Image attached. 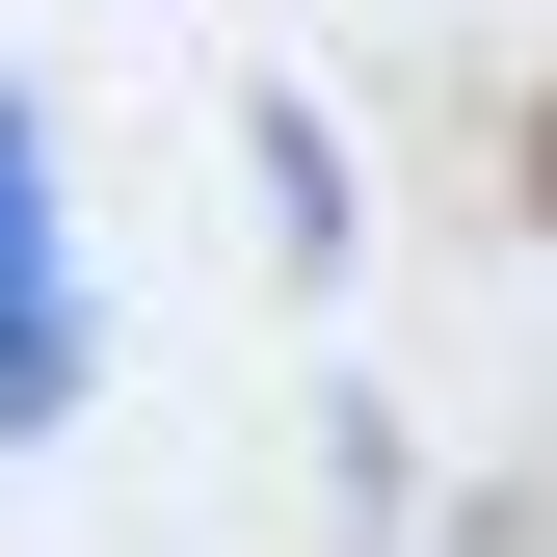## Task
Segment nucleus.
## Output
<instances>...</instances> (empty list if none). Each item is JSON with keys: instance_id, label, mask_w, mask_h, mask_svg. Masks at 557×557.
<instances>
[{"instance_id": "nucleus-3", "label": "nucleus", "mask_w": 557, "mask_h": 557, "mask_svg": "<svg viewBox=\"0 0 557 557\" xmlns=\"http://www.w3.org/2000/svg\"><path fill=\"white\" fill-rule=\"evenodd\" d=\"M531 186H557V133H531Z\"/></svg>"}, {"instance_id": "nucleus-2", "label": "nucleus", "mask_w": 557, "mask_h": 557, "mask_svg": "<svg viewBox=\"0 0 557 557\" xmlns=\"http://www.w3.org/2000/svg\"><path fill=\"white\" fill-rule=\"evenodd\" d=\"M239 160H265V213H293V265H345V133L319 107H239Z\"/></svg>"}, {"instance_id": "nucleus-1", "label": "nucleus", "mask_w": 557, "mask_h": 557, "mask_svg": "<svg viewBox=\"0 0 557 557\" xmlns=\"http://www.w3.org/2000/svg\"><path fill=\"white\" fill-rule=\"evenodd\" d=\"M27 425H81V239H53V133L0 81V451Z\"/></svg>"}]
</instances>
